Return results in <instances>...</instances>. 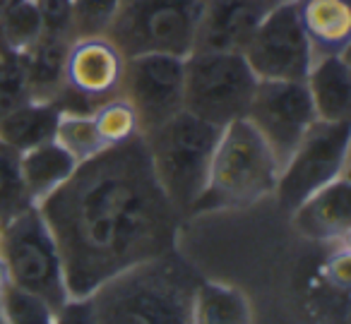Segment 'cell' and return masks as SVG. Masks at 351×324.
Masks as SVG:
<instances>
[{"mask_svg": "<svg viewBox=\"0 0 351 324\" xmlns=\"http://www.w3.org/2000/svg\"><path fill=\"white\" fill-rule=\"evenodd\" d=\"M41 36L34 0H20L0 17V53H25Z\"/></svg>", "mask_w": 351, "mask_h": 324, "instance_id": "22", "label": "cell"}, {"mask_svg": "<svg viewBox=\"0 0 351 324\" xmlns=\"http://www.w3.org/2000/svg\"><path fill=\"white\" fill-rule=\"evenodd\" d=\"M0 324H3V322H0Z\"/></svg>", "mask_w": 351, "mask_h": 324, "instance_id": "35", "label": "cell"}, {"mask_svg": "<svg viewBox=\"0 0 351 324\" xmlns=\"http://www.w3.org/2000/svg\"><path fill=\"white\" fill-rule=\"evenodd\" d=\"M0 58H3V53H0Z\"/></svg>", "mask_w": 351, "mask_h": 324, "instance_id": "34", "label": "cell"}, {"mask_svg": "<svg viewBox=\"0 0 351 324\" xmlns=\"http://www.w3.org/2000/svg\"><path fill=\"white\" fill-rule=\"evenodd\" d=\"M317 121L344 123L351 121V63L349 53L315 58L306 79Z\"/></svg>", "mask_w": 351, "mask_h": 324, "instance_id": "16", "label": "cell"}, {"mask_svg": "<svg viewBox=\"0 0 351 324\" xmlns=\"http://www.w3.org/2000/svg\"><path fill=\"white\" fill-rule=\"evenodd\" d=\"M183 111L217 127L245 118L260 79L241 53H191L183 60Z\"/></svg>", "mask_w": 351, "mask_h": 324, "instance_id": "7", "label": "cell"}, {"mask_svg": "<svg viewBox=\"0 0 351 324\" xmlns=\"http://www.w3.org/2000/svg\"><path fill=\"white\" fill-rule=\"evenodd\" d=\"M315 58L349 53L351 0H291Z\"/></svg>", "mask_w": 351, "mask_h": 324, "instance_id": "15", "label": "cell"}, {"mask_svg": "<svg viewBox=\"0 0 351 324\" xmlns=\"http://www.w3.org/2000/svg\"><path fill=\"white\" fill-rule=\"evenodd\" d=\"M272 8L267 0H202L193 53H243Z\"/></svg>", "mask_w": 351, "mask_h": 324, "instance_id": "13", "label": "cell"}, {"mask_svg": "<svg viewBox=\"0 0 351 324\" xmlns=\"http://www.w3.org/2000/svg\"><path fill=\"white\" fill-rule=\"evenodd\" d=\"M10 286V274H8V266L5 262H3V257H0V293Z\"/></svg>", "mask_w": 351, "mask_h": 324, "instance_id": "30", "label": "cell"}, {"mask_svg": "<svg viewBox=\"0 0 351 324\" xmlns=\"http://www.w3.org/2000/svg\"><path fill=\"white\" fill-rule=\"evenodd\" d=\"M27 101H32V94L20 53H3L0 58V118Z\"/></svg>", "mask_w": 351, "mask_h": 324, "instance_id": "27", "label": "cell"}, {"mask_svg": "<svg viewBox=\"0 0 351 324\" xmlns=\"http://www.w3.org/2000/svg\"><path fill=\"white\" fill-rule=\"evenodd\" d=\"M36 207L58 242L70 298H89L123 271L173 252L181 221L142 135L82 161Z\"/></svg>", "mask_w": 351, "mask_h": 324, "instance_id": "1", "label": "cell"}, {"mask_svg": "<svg viewBox=\"0 0 351 324\" xmlns=\"http://www.w3.org/2000/svg\"><path fill=\"white\" fill-rule=\"evenodd\" d=\"M56 324H104L92 298H70L56 314Z\"/></svg>", "mask_w": 351, "mask_h": 324, "instance_id": "29", "label": "cell"}, {"mask_svg": "<svg viewBox=\"0 0 351 324\" xmlns=\"http://www.w3.org/2000/svg\"><path fill=\"white\" fill-rule=\"evenodd\" d=\"M291 221L301 236L327 245H344L351 233V183L349 173L332 180L306 197L291 212Z\"/></svg>", "mask_w": 351, "mask_h": 324, "instance_id": "14", "label": "cell"}, {"mask_svg": "<svg viewBox=\"0 0 351 324\" xmlns=\"http://www.w3.org/2000/svg\"><path fill=\"white\" fill-rule=\"evenodd\" d=\"M3 226H5V223H3V221H0V236H3Z\"/></svg>", "mask_w": 351, "mask_h": 324, "instance_id": "33", "label": "cell"}, {"mask_svg": "<svg viewBox=\"0 0 351 324\" xmlns=\"http://www.w3.org/2000/svg\"><path fill=\"white\" fill-rule=\"evenodd\" d=\"M241 55L258 79H284V82L306 79L315 55L298 25L291 0L279 3L265 15Z\"/></svg>", "mask_w": 351, "mask_h": 324, "instance_id": "11", "label": "cell"}, {"mask_svg": "<svg viewBox=\"0 0 351 324\" xmlns=\"http://www.w3.org/2000/svg\"><path fill=\"white\" fill-rule=\"evenodd\" d=\"M202 0H118L108 39L125 58L193 53Z\"/></svg>", "mask_w": 351, "mask_h": 324, "instance_id": "5", "label": "cell"}, {"mask_svg": "<svg viewBox=\"0 0 351 324\" xmlns=\"http://www.w3.org/2000/svg\"><path fill=\"white\" fill-rule=\"evenodd\" d=\"M245 121L263 137L282 166L317 123V116L303 82L260 79L245 111Z\"/></svg>", "mask_w": 351, "mask_h": 324, "instance_id": "9", "label": "cell"}, {"mask_svg": "<svg viewBox=\"0 0 351 324\" xmlns=\"http://www.w3.org/2000/svg\"><path fill=\"white\" fill-rule=\"evenodd\" d=\"M197 279L176 252L142 262L92 293L104 324H191Z\"/></svg>", "mask_w": 351, "mask_h": 324, "instance_id": "2", "label": "cell"}, {"mask_svg": "<svg viewBox=\"0 0 351 324\" xmlns=\"http://www.w3.org/2000/svg\"><path fill=\"white\" fill-rule=\"evenodd\" d=\"M191 324H253V305L236 286L197 281L191 300Z\"/></svg>", "mask_w": 351, "mask_h": 324, "instance_id": "20", "label": "cell"}, {"mask_svg": "<svg viewBox=\"0 0 351 324\" xmlns=\"http://www.w3.org/2000/svg\"><path fill=\"white\" fill-rule=\"evenodd\" d=\"M183 60L186 58L166 53H142L125 58L118 97L132 106L140 123V135L154 130L156 125L183 111Z\"/></svg>", "mask_w": 351, "mask_h": 324, "instance_id": "10", "label": "cell"}, {"mask_svg": "<svg viewBox=\"0 0 351 324\" xmlns=\"http://www.w3.org/2000/svg\"><path fill=\"white\" fill-rule=\"evenodd\" d=\"M92 116L108 149L140 137L137 116H135V111H132V106L123 97H113V99H108V101L94 106Z\"/></svg>", "mask_w": 351, "mask_h": 324, "instance_id": "24", "label": "cell"}, {"mask_svg": "<svg viewBox=\"0 0 351 324\" xmlns=\"http://www.w3.org/2000/svg\"><path fill=\"white\" fill-rule=\"evenodd\" d=\"M267 3H272V5H279V3H287V0H267Z\"/></svg>", "mask_w": 351, "mask_h": 324, "instance_id": "32", "label": "cell"}, {"mask_svg": "<svg viewBox=\"0 0 351 324\" xmlns=\"http://www.w3.org/2000/svg\"><path fill=\"white\" fill-rule=\"evenodd\" d=\"M118 0H73L75 39L106 36L116 17Z\"/></svg>", "mask_w": 351, "mask_h": 324, "instance_id": "26", "label": "cell"}, {"mask_svg": "<svg viewBox=\"0 0 351 324\" xmlns=\"http://www.w3.org/2000/svg\"><path fill=\"white\" fill-rule=\"evenodd\" d=\"M125 55L108 36L70 41L65 53V89L89 108L121 94Z\"/></svg>", "mask_w": 351, "mask_h": 324, "instance_id": "12", "label": "cell"}, {"mask_svg": "<svg viewBox=\"0 0 351 324\" xmlns=\"http://www.w3.org/2000/svg\"><path fill=\"white\" fill-rule=\"evenodd\" d=\"M0 257L8 266L10 284L49 303L56 312L70 300L58 242L39 207H29L5 221Z\"/></svg>", "mask_w": 351, "mask_h": 324, "instance_id": "6", "label": "cell"}, {"mask_svg": "<svg viewBox=\"0 0 351 324\" xmlns=\"http://www.w3.org/2000/svg\"><path fill=\"white\" fill-rule=\"evenodd\" d=\"M17 3H20V0H0V17L5 15L12 5H17Z\"/></svg>", "mask_w": 351, "mask_h": 324, "instance_id": "31", "label": "cell"}, {"mask_svg": "<svg viewBox=\"0 0 351 324\" xmlns=\"http://www.w3.org/2000/svg\"><path fill=\"white\" fill-rule=\"evenodd\" d=\"M279 161L245 118L221 127L207 185L193 214L245 209L274 195Z\"/></svg>", "mask_w": 351, "mask_h": 324, "instance_id": "4", "label": "cell"}, {"mask_svg": "<svg viewBox=\"0 0 351 324\" xmlns=\"http://www.w3.org/2000/svg\"><path fill=\"white\" fill-rule=\"evenodd\" d=\"M58 118L60 108L56 103L32 99L0 118V142L20 154L46 142H53Z\"/></svg>", "mask_w": 351, "mask_h": 324, "instance_id": "19", "label": "cell"}, {"mask_svg": "<svg viewBox=\"0 0 351 324\" xmlns=\"http://www.w3.org/2000/svg\"><path fill=\"white\" fill-rule=\"evenodd\" d=\"M56 310L36 295L8 286L0 293V322L3 324H56Z\"/></svg>", "mask_w": 351, "mask_h": 324, "instance_id": "25", "label": "cell"}, {"mask_svg": "<svg viewBox=\"0 0 351 324\" xmlns=\"http://www.w3.org/2000/svg\"><path fill=\"white\" fill-rule=\"evenodd\" d=\"M29 207H36V204L29 199L25 180H22L20 151L0 142V221H10Z\"/></svg>", "mask_w": 351, "mask_h": 324, "instance_id": "23", "label": "cell"}, {"mask_svg": "<svg viewBox=\"0 0 351 324\" xmlns=\"http://www.w3.org/2000/svg\"><path fill=\"white\" fill-rule=\"evenodd\" d=\"M77 166V161L58 142H46L20 154L22 180L34 204H41L49 195H53L75 173Z\"/></svg>", "mask_w": 351, "mask_h": 324, "instance_id": "18", "label": "cell"}, {"mask_svg": "<svg viewBox=\"0 0 351 324\" xmlns=\"http://www.w3.org/2000/svg\"><path fill=\"white\" fill-rule=\"evenodd\" d=\"M349 142L351 121H317L279 169V180L274 188L279 204L287 212H293L313 192L346 175Z\"/></svg>", "mask_w": 351, "mask_h": 324, "instance_id": "8", "label": "cell"}, {"mask_svg": "<svg viewBox=\"0 0 351 324\" xmlns=\"http://www.w3.org/2000/svg\"><path fill=\"white\" fill-rule=\"evenodd\" d=\"M70 41L41 34L34 46L20 53L25 65L27 84L34 101H51L58 99L65 87V53Z\"/></svg>", "mask_w": 351, "mask_h": 324, "instance_id": "17", "label": "cell"}, {"mask_svg": "<svg viewBox=\"0 0 351 324\" xmlns=\"http://www.w3.org/2000/svg\"><path fill=\"white\" fill-rule=\"evenodd\" d=\"M53 142H58L77 164L94 159L108 149L94 123L92 111H60Z\"/></svg>", "mask_w": 351, "mask_h": 324, "instance_id": "21", "label": "cell"}, {"mask_svg": "<svg viewBox=\"0 0 351 324\" xmlns=\"http://www.w3.org/2000/svg\"><path fill=\"white\" fill-rule=\"evenodd\" d=\"M219 132L221 127L178 111L142 135L156 183L181 219L191 216L205 190Z\"/></svg>", "mask_w": 351, "mask_h": 324, "instance_id": "3", "label": "cell"}, {"mask_svg": "<svg viewBox=\"0 0 351 324\" xmlns=\"http://www.w3.org/2000/svg\"><path fill=\"white\" fill-rule=\"evenodd\" d=\"M41 20V34L63 41H75L73 29V0H34Z\"/></svg>", "mask_w": 351, "mask_h": 324, "instance_id": "28", "label": "cell"}]
</instances>
